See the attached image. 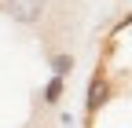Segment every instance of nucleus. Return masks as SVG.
Returning <instances> with one entry per match:
<instances>
[{"mask_svg": "<svg viewBox=\"0 0 132 128\" xmlns=\"http://www.w3.org/2000/svg\"><path fill=\"white\" fill-rule=\"evenodd\" d=\"M7 15L22 26H33V22H40L44 7H40V0H7Z\"/></svg>", "mask_w": 132, "mask_h": 128, "instance_id": "obj_1", "label": "nucleus"}, {"mask_svg": "<svg viewBox=\"0 0 132 128\" xmlns=\"http://www.w3.org/2000/svg\"><path fill=\"white\" fill-rule=\"evenodd\" d=\"M106 99V81H92V88H88V110H99V103Z\"/></svg>", "mask_w": 132, "mask_h": 128, "instance_id": "obj_2", "label": "nucleus"}, {"mask_svg": "<svg viewBox=\"0 0 132 128\" xmlns=\"http://www.w3.org/2000/svg\"><path fill=\"white\" fill-rule=\"evenodd\" d=\"M52 66H55V77H62V73H70V70H73V59H70V55H55V59H52Z\"/></svg>", "mask_w": 132, "mask_h": 128, "instance_id": "obj_4", "label": "nucleus"}, {"mask_svg": "<svg viewBox=\"0 0 132 128\" xmlns=\"http://www.w3.org/2000/svg\"><path fill=\"white\" fill-rule=\"evenodd\" d=\"M59 95H62V77L48 81V88H44V103H59Z\"/></svg>", "mask_w": 132, "mask_h": 128, "instance_id": "obj_3", "label": "nucleus"}, {"mask_svg": "<svg viewBox=\"0 0 132 128\" xmlns=\"http://www.w3.org/2000/svg\"><path fill=\"white\" fill-rule=\"evenodd\" d=\"M128 22H132V19H128Z\"/></svg>", "mask_w": 132, "mask_h": 128, "instance_id": "obj_5", "label": "nucleus"}]
</instances>
